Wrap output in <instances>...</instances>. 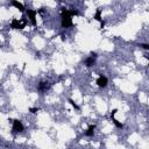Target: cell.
<instances>
[{
	"mask_svg": "<svg viewBox=\"0 0 149 149\" xmlns=\"http://www.w3.org/2000/svg\"><path fill=\"white\" fill-rule=\"evenodd\" d=\"M93 19H95L97 21L100 22V28H104V26H105V21H104L102 17H101V9H100V8H98V9L95 10V14H94Z\"/></svg>",
	"mask_w": 149,
	"mask_h": 149,
	"instance_id": "cell-7",
	"label": "cell"
},
{
	"mask_svg": "<svg viewBox=\"0 0 149 149\" xmlns=\"http://www.w3.org/2000/svg\"><path fill=\"white\" fill-rule=\"evenodd\" d=\"M116 112H118V109H116V108H114V109H113V111L111 112V119H112L113 123H114V125H115V126H116L118 128H122V127H123V125H122L121 122H119V121H118V120H116V119L114 118V115L116 114Z\"/></svg>",
	"mask_w": 149,
	"mask_h": 149,
	"instance_id": "cell-8",
	"label": "cell"
},
{
	"mask_svg": "<svg viewBox=\"0 0 149 149\" xmlns=\"http://www.w3.org/2000/svg\"><path fill=\"white\" fill-rule=\"evenodd\" d=\"M107 84H108V79H107L105 76L101 74V76L98 77V79H97V85H98L99 87H106Z\"/></svg>",
	"mask_w": 149,
	"mask_h": 149,
	"instance_id": "cell-6",
	"label": "cell"
},
{
	"mask_svg": "<svg viewBox=\"0 0 149 149\" xmlns=\"http://www.w3.org/2000/svg\"><path fill=\"white\" fill-rule=\"evenodd\" d=\"M29 111H30L31 113H36V112L40 111V108H38V107H31V108H29Z\"/></svg>",
	"mask_w": 149,
	"mask_h": 149,
	"instance_id": "cell-14",
	"label": "cell"
},
{
	"mask_svg": "<svg viewBox=\"0 0 149 149\" xmlns=\"http://www.w3.org/2000/svg\"><path fill=\"white\" fill-rule=\"evenodd\" d=\"M94 129H95V125H90L87 130H86V133H85V135L86 136H92L94 134Z\"/></svg>",
	"mask_w": 149,
	"mask_h": 149,
	"instance_id": "cell-11",
	"label": "cell"
},
{
	"mask_svg": "<svg viewBox=\"0 0 149 149\" xmlns=\"http://www.w3.org/2000/svg\"><path fill=\"white\" fill-rule=\"evenodd\" d=\"M27 23V20L26 19H13L12 22H10V28L12 29H23L24 26Z\"/></svg>",
	"mask_w": 149,
	"mask_h": 149,
	"instance_id": "cell-2",
	"label": "cell"
},
{
	"mask_svg": "<svg viewBox=\"0 0 149 149\" xmlns=\"http://www.w3.org/2000/svg\"><path fill=\"white\" fill-rule=\"evenodd\" d=\"M50 86H51V84H49L48 81H41V83L38 84V91L45 92V91H48V90L50 88Z\"/></svg>",
	"mask_w": 149,
	"mask_h": 149,
	"instance_id": "cell-9",
	"label": "cell"
},
{
	"mask_svg": "<svg viewBox=\"0 0 149 149\" xmlns=\"http://www.w3.org/2000/svg\"><path fill=\"white\" fill-rule=\"evenodd\" d=\"M79 13L74 9H66V8H63L62 12H61V24L63 28H69V27H72L73 26V22H72V16L74 15H78Z\"/></svg>",
	"mask_w": 149,
	"mask_h": 149,
	"instance_id": "cell-1",
	"label": "cell"
},
{
	"mask_svg": "<svg viewBox=\"0 0 149 149\" xmlns=\"http://www.w3.org/2000/svg\"><path fill=\"white\" fill-rule=\"evenodd\" d=\"M27 14H28V17H29L31 24H33V26H36V14H37V10L27 9Z\"/></svg>",
	"mask_w": 149,
	"mask_h": 149,
	"instance_id": "cell-4",
	"label": "cell"
},
{
	"mask_svg": "<svg viewBox=\"0 0 149 149\" xmlns=\"http://www.w3.org/2000/svg\"><path fill=\"white\" fill-rule=\"evenodd\" d=\"M12 122H13V128L12 129H13L14 133H20V132L23 130V125L19 119H14V120H12Z\"/></svg>",
	"mask_w": 149,
	"mask_h": 149,
	"instance_id": "cell-3",
	"label": "cell"
},
{
	"mask_svg": "<svg viewBox=\"0 0 149 149\" xmlns=\"http://www.w3.org/2000/svg\"><path fill=\"white\" fill-rule=\"evenodd\" d=\"M95 59H97V54H95V52H91V55L85 59V65H86L87 68L92 66V65L94 64Z\"/></svg>",
	"mask_w": 149,
	"mask_h": 149,
	"instance_id": "cell-5",
	"label": "cell"
},
{
	"mask_svg": "<svg viewBox=\"0 0 149 149\" xmlns=\"http://www.w3.org/2000/svg\"><path fill=\"white\" fill-rule=\"evenodd\" d=\"M69 102L71 104V106H72L74 109H78V111H79V106H78V105H77V104H76V102H74L72 99H69Z\"/></svg>",
	"mask_w": 149,
	"mask_h": 149,
	"instance_id": "cell-12",
	"label": "cell"
},
{
	"mask_svg": "<svg viewBox=\"0 0 149 149\" xmlns=\"http://www.w3.org/2000/svg\"><path fill=\"white\" fill-rule=\"evenodd\" d=\"M12 5H13L15 8H17L21 13H22V12H24V6H23L21 2H19V1H12Z\"/></svg>",
	"mask_w": 149,
	"mask_h": 149,
	"instance_id": "cell-10",
	"label": "cell"
},
{
	"mask_svg": "<svg viewBox=\"0 0 149 149\" xmlns=\"http://www.w3.org/2000/svg\"><path fill=\"white\" fill-rule=\"evenodd\" d=\"M140 47H141V48H143V49H146V50H148V49H149V44H147V43H141V44H140Z\"/></svg>",
	"mask_w": 149,
	"mask_h": 149,
	"instance_id": "cell-13",
	"label": "cell"
}]
</instances>
